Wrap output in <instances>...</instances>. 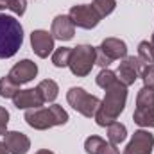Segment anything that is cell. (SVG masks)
Returning a JSON list of instances; mask_svg holds the SVG:
<instances>
[{"label":"cell","mask_w":154,"mask_h":154,"mask_svg":"<svg viewBox=\"0 0 154 154\" xmlns=\"http://www.w3.org/2000/svg\"><path fill=\"white\" fill-rule=\"evenodd\" d=\"M70 54H72V48L70 47H59V48H56L52 52V63H54V66H57V68L68 66Z\"/></svg>","instance_id":"19"},{"label":"cell","mask_w":154,"mask_h":154,"mask_svg":"<svg viewBox=\"0 0 154 154\" xmlns=\"http://www.w3.org/2000/svg\"><path fill=\"white\" fill-rule=\"evenodd\" d=\"M4 143L9 154H27L31 149V140L20 131H7L4 134Z\"/></svg>","instance_id":"14"},{"label":"cell","mask_w":154,"mask_h":154,"mask_svg":"<svg viewBox=\"0 0 154 154\" xmlns=\"http://www.w3.org/2000/svg\"><path fill=\"white\" fill-rule=\"evenodd\" d=\"M140 77H142V81H143V86L154 90V63L152 65H145V66L142 68Z\"/></svg>","instance_id":"25"},{"label":"cell","mask_w":154,"mask_h":154,"mask_svg":"<svg viewBox=\"0 0 154 154\" xmlns=\"http://www.w3.org/2000/svg\"><path fill=\"white\" fill-rule=\"evenodd\" d=\"M151 43H152V45H154V32H152V39H151Z\"/></svg>","instance_id":"32"},{"label":"cell","mask_w":154,"mask_h":154,"mask_svg":"<svg viewBox=\"0 0 154 154\" xmlns=\"http://www.w3.org/2000/svg\"><path fill=\"white\" fill-rule=\"evenodd\" d=\"M104 91L106 95L100 100V106L93 116L97 125L100 127H108L109 124L116 122L120 113L125 109V102H127V86L122 84L120 81H116L115 84H111Z\"/></svg>","instance_id":"1"},{"label":"cell","mask_w":154,"mask_h":154,"mask_svg":"<svg viewBox=\"0 0 154 154\" xmlns=\"http://www.w3.org/2000/svg\"><path fill=\"white\" fill-rule=\"evenodd\" d=\"M7 124H9V111L0 106V136L7 133Z\"/></svg>","instance_id":"27"},{"label":"cell","mask_w":154,"mask_h":154,"mask_svg":"<svg viewBox=\"0 0 154 154\" xmlns=\"http://www.w3.org/2000/svg\"><path fill=\"white\" fill-rule=\"evenodd\" d=\"M23 45V27L9 14L0 13V59L13 57Z\"/></svg>","instance_id":"2"},{"label":"cell","mask_w":154,"mask_h":154,"mask_svg":"<svg viewBox=\"0 0 154 154\" xmlns=\"http://www.w3.org/2000/svg\"><path fill=\"white\" fill-rule=\"evenodd\" d=\"M36 154H54V152H52V151H48V149H39Z\"/></svg>","instance_id":"30"},{"label":"cell","mask_w":154,"mask_h":154,"mask_svg":"<svg viewBox=\"0 0 154 154\" xmlns=\"http://www.w3.org/2000/svg\"><path fill=\"white\" fill-rule=\"evenodd\" d=\"M127 56V45L124 39L118 38H106L100 47H97V59H95V65L102 66V68H108L113 61L116 59H124Z\"/></svg>","instance_id":"6"},{"label":"cell","mask_w":154,"mask_h":154,"mask_svg":"<svg viewBox=\"0 0 154 154\" xmlns=\"http://www.w3.org/2000/svg\"><path fill=\"white\" fill-rule=\"evenodd\" d=\"M104 142H106V140L100 138V136H97V134L88 136L86 142H84V151H86V154H97L99 149L104 145Z\"/></svg>","instance_id":"24"},{"label":"cell","mask_w":154,"mask_h":154,"mask_svg":"<svg viewBox=\"0 0 154 154\" xmlns=\"http://www.w3.org/2000/svg\"><path fill=\"white\" fill-rule=\"evenodd\" d=\"M0 154H9V151H7V147H5L4 142H0Z\"/></svg>","instance_id":"29"},{"label":"cell","mask_w":154,"mask_h":154,"mask_svg":"<svg viewBox=\"0 0 154 154\" xmlns=\"http://www.w3.org/2000/svg\"><path fill=\"white\" fill-rule=\"evenodd\" d=\"M152 147L154 136L145 129H138L134 131L131 142L124 149V154H152Z\"/></svg>","instance_id":"9"},{"label":"cell","mask_w":154,"mask_h":154,"mask_svg":"<svg viewBox=\"0 0 154 154\" xmlns=\"http://www.w3.org/2000/svg\"><path fill=\"white\" fill-rule=\"evenodd\" d=\"M7 9L13 11L16 16H22L27 9V0H7Z\"/></svg>","instance_id":"26"},{"label":"cell","mask_w":154,"mask_h":154,"mask_svg":"<svg viewBox=\"0 0 154 154\" xmlns=\"http://www.w3.org/2000/svg\"><path fill=\"white\" fill-rule=\"evenodd\" d=\"M25 122L38 131H47L54 125H65L68 122V113L59 106V104H52L48 108H32V109H25Z\"/></svg>","instance_id":"3"},{"label":"cell","mask_w":154,"mask_h":154,"mask_svg":"<svg viewBox=\"0 0 154 154\" xmlns=\"http://www.w3.org/2000/svg\"><path fill=\"white\" fill-rule=\"evenodd\" d=\"M138 59L143 65H152L154 63V45L151 41H140V45H138Z\"/></svg>","instance_id":"20"},{"label":"cell","mask_w":154,"mask_h":154,"mask_svg":"<svg viewBox=\"0 0 154 154\" xmlns=\"http://www.w3.org/2000/svg\"><path fill=\"white\" fill-rule=\"evenodd\" d=\"M31 47L34 50V54L45 59L48 57L52 52H54V36L48 32V31H43V29H36L31 32Z\"/></svg>","instance_id":"10"},{"label":"cell","mask_w":154,"mask_h":154,"mask_svg":"<svg viewBox=\"0 0 154 154\" xmlns=\"http://www.w3.org/2000/svg\"><path fill=\"white\" fill-rule=\"evenodd\" d=\"M36 88H38L39 95H41V99L45 102H54L57 99V95H59V86L52 79H43Z\"/></svg>","instance_id":"15"},{"label":"cell","mask_w":154,"mask_h":154,"mask_svg":"<svg viewBox=\"0 0 154 154\" xmlns=\"http://www.w3.org/2000/svg\"><path fill=\"white\" fill-rule=\"evenodd\" d=\"M136 108H154V90L143 86L136 95Z\"/></svg>","instance_id":"22"},{"label":"cell","mask_w":154,"mask_h":154,"mask_svg":"<svg viewBox=\"0 0 154 154\" xmlns=\"http://www.w3.org/2000/svg\"><path fill=\"white\" fill-rule=\"evenodd\" d=\"M143 66H145V65L138 59V56H136V57H134V56H125V57L120 61L118 70L115 72L116 79H118L122 84L131 86V84H134V81L140 77Z\"/></svg>","instance_id":"8"},{"label":"cell","mask_w":154,"mask_h":154,"mask_svg":"<svg viewBox=\"0 0 154 154\" xmlns=\"http://www.w3.org/2000/svg\"><path fill=\"white\" fill-rule=\"evenodd\" d=\"M97 154H120V152H118L116 145L109 143V142H104V145L99 149V152H97Z\"/></svg>","instance_id":"28"},{"label":"cell","mask_w":154,"mask_h":154,"mask_svg":"<svg viewBox=\"0 0 154 154\" xmlns=\"http://www.w3.org/2000/svg\"><path fill=\"white\" fill-rule=\"evenodd\" d=\"M66 100L77 113H81L86 118H93L100 106V99L97 95H90L84 88L79 86H74L66 91Z\"/></svg>","instance_id":"5"},{"label":"cell","mask_w":154,"mask_h":154,"mask_svg":"<svg viewBox=\"0 0 154 154\" xmlns=\"http://www.w3.org/2000/svg\"><path fill=\"white\" fill-rule=\"evenodd\" d=\"M133 120L140 127H154V108H136Z\"/></svg>","instance_id":"16"},{"label":"cell","mask_w":154,"mask_h":154,"mask_svg":"<svg viewBox=\"0 0 154 154\" xmlns=\"http://www.w3.org/2000/svg\"><path fill=\"white\" fill-rule=\"evenodd\" d=\"M68 16H70V20L74 22V25H75V27L86 29V31L95 29V27L99 25V22L102 20V18L97 14V11H95L91 5H88V4L72 5V9H70Z\"/></svg>","instance_id":"7"},{"label":"cell","mask_w":154,"mask_h":154,"mask_svg":"<svg viewBox=\"0 0 154 154\" xmlns=\"http://www.w3.org/2000/svg\"><path fill=\"white\" fill-rule=\"evenodd\" d=\"M116 81V74L113 70H109V68H102L100 72H99V75H97V86H100L102 90H108L111 84H115Z\"/></svg>","instance_id":"23"},{"label":"cell","mask_w":154,"mask_h":154,"mask_svg":"<svg viewBox=\"0 0 154 154\" xmlns=\"http://www.w3.org/2000/svg\"><path fill=\"white\" fill-rule=\"evenodd\" d=\"M18 91H20V86L14 81H11L9 75L0 79V97L2 99H13Z\"/></svg>","instance_id":"18"},{"label":"cell","mask_w":154,"mask_h":154,"mask_svg":"<svg viewBox=\"0 0 154 154\" xmlns=\"http://www.w3.org/2000/svg\"><path fill=\"white\" fill-rule=\"evenodd\" d=\"M50 34L54 36V39L70 41V39L74 38V34H75V25H74V22L70 20L68 14H57V16L52 20Z\"/></svg>","instance_id":"12"},{"label":"cell","mask_w":154,"mask_h":154,"mask_svg":"<svg viewBox=\"0 0 154 154\" xmlns=\"http://www.w3.org/2000/svg\"><path fill=\"white\" fill-rule=\"evenodd\" d=\"M7 75L11 77V81H14L18 86H22L25 82H31L38 75V65L34 61H31V59H22L9 70Z\"/></svg>","instance_id":"11"},{"label":"cell","mask_w":154,"mask_h":154,"mask_svg":"<svg viewBox=\"0 0 154 154\" xmlns=\"http://www.w3.org/2000/svg\"><path fill=\"white\" fill-rule=\"evenodd\" d=\"M2 9H7V0H0V11Z\"/></svg>","instance_id":"31"},{"label":"cell","mask_w":154,"mask_h":154,"mask_svg":"<svg viewBox=\"0 0 154 154\" xmlns=\"http://www.w3.org/2000/svg\"><path fill=\"white\" fill-rule=\"evenodd\" d=\"M13 104L18 109H32V108H41L45 100L41 99L38 88H29V90H20L13 97Z\"/></svg>","instance_id":"13"},{"label":"cell","mask_w":154,"mask_h":154,"mask_svg":"<svg viewBox=\"0 0 154 154\" xmlns=\"http://www.w3.org/2000/svg\"><path fill=\"white\" fill-rule=\"evenodd\" d=\"M91 7L97 11V14L100 18H106L109 16L116 7V0H93L91 2Z\"/></svg>","instance_id":"21"},{"label":"cell","mask_w":154,"mask_h":154,"mask_svg":"<svg viewBox=\"0 0 154 154\" xmlns=\"http://www.w3.org/2000/svg\"><path fill=\"white\" fill-rule=\"evenodd\" d=\"M97 59V48L91 45H77L72 48L70 54V61H68V68L75 77H86Z\"/></svg>","instance_id":"4"},{"label":"cell","mask_w":154,"mask_h":154,"mask_svg":"<svg viewBox=\"0 0 154 154\" xmlns=\"http://www.w3.org/2000/svg\"><path fill=\"white\" fill-rule=\"evenodd\" d=\"M125 138H127V129H125L124 124L113 122V124L108 125V142H109V143L118 145V143H122Z\"/></svg>","instance_id":"17"}]
</instances>
